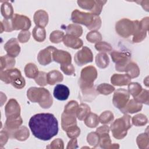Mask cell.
<instances>
[{"label":"cell","mask_w":149,"mask_h":149,"mask_svg":"<svg viewBox=\"0 0 149 149\" xmlns=\"http://www.w3.org/2000/svg\"><path fill=\"white\" fill-rule=\"evenodd\" d=\"M63 44L68 47L79 49L83 45V41L77 37L66 34L63 38Z\"/></svg>","instance_id":"18"},{"label":"cell","mask_w":149,"mask_h":149,"mask_svg":"<svg viewBox=\"0 0 149 149\" xmlns=\"http://www.w3.org/2000/svg\"><path fill=\"white\" fill-rule=\"evenodd\" d=\"M47 148H63V142L60 139H55L49 146H47Z\"/></svg>","instance_id":"51"},{"label":"cell","mask_w":149,"mask_h":149,"mask_svg":"<svg viewBox=\"0 0 149 149\" xmlns=\"http://www.w3.org/2000/svg\"><path fill=\"white\" fill-rule=\"evenodd\" d=\"M76 115L72 113L63 112L61 116V125L63 130L66 131L69 127L77 125Z\"/></svg>","instance_id":"16"},{"label":"cell","mask_w":149,"mask_h":149,"mask_svg":"<svg viewBox=\"0 0 149 149\" xmlns=\"http://www.w3.org/2000/svg\"><path fill=\"white\" fill-rule=\"evenodd\" d=\"M3 24V30L5 31H12L13 30L12 24V21L10 19H5L3 20L2 22Z\"/></svg>","instance_id":"53"},{"label":"cell","mask_w":149,"mask_h":149,"mask_svg":"<svg viewBox=\"0 0 149 149\" xmlns=\"http://www.w3.org/2000/svg\"><path fill=\"white\" fill-rule=\"evenodd\" d=\"M148 91L147 90L142 89L139 94L134 98V100L139 103H144L147 105L148 104Z\"/></svg>","instance_id":"39"},{"label":"cell","mask_w":149,"mask_h":149,"mask_svg":"<svg viewBox=\"0 0 149 149\" xmlns=\"http://www.w3.org/2000/svg\"><path fill=\"white\" fill-rule=\"evenodd\" d=\"M47 82L50 85H54L58 82H61L63 79L62 73L58 70H52L47 73Z\"/></svg>","instance_id":"24"},{"label":"cell","mask_w":149,"mask_h":149,"mask_svg":"<svg viewBox=\"0 0 149 149\" xmlns=\"http://www.w3.org/2000/svg\"><path fill=\"white\" fill-rule=\"evenodd\" d=\"M74 59L78 66H83L93 61V55L90 48L84 46L81 50L76 52Z\"/></svg>","instance_id":"11"},{"label":"cell","mask_w":149,"mask_h":149,"mask_svg":"<svg viewBox=\"0 0 149 149\" xmlns=\"http://www.w3.org/2000/svg\"><path fill=\"white\" fill-rule=\"evenodd\" d=\"M27 96L30 101L38 102L43 108H49L53 102L49 91L45 88L30 87L27 90Z\"/></svg>","instance_id":"3"},{"label":"cell","mask_w":149,"mask_h":149,"mask_svg":"<svg viewBox=\"0 0 149 149\" xmlns=\"http://www.w3.org/2000/svg\"><path fill=\"white\" fill-rule=\"evenodd\" d=\"M4 49L8 55L15 58L20 53V47L17 39L12 38L8 40L4 45Z\"/></svg>","instance_id":"14"},{"label":"cell","mask_w":149,"mask_h":149,"mask_svg":"<svg viewBox=\"0 0 149 149\" xmlns=\"http://www.w3.org/2000/svg\"><path fill=\"white\" fill-rule=\"evenodd\" d=\"M95 63L100 68H107L109 63V59L105 53H99L95 56Z\"/></svg>","instance_id":"29"},{"label":"cell","mask_w":149,"mask_h":149,"mask_svg":"<svg viewBox=\"0 0 149 149\" xmlns=\"http://www.w3.org/2000/svg\"><path fill=\"white\" fill-rule=\"evenodd\" d=\"M0 79L5 83H10L18 89L22 88L26 84L25 80L22 76L20 71L16 68L1 70Z\"/></svg>","instance_id":"4"},{"label":"cell","mask_w":149,"mask_h":149,"mask_svg":"<svg viewBox=\"0 0 149 149\" xmlns=\"http://www.w3.org/2000/svg\"><path fill=\"white\" fill-rule=\"evenodd\" d=\"M139 23L138 20L132 21L127 19H122L116 23V31L120 36L127 38L136 33L139 27Z\"/></svg>","instance_id":"6"},{"label":"cell","mask_w":149,"mask_h":149,"mask_svg":"<svg viewBox=\"0 0 149 149\" xmlns=\"http://www.w3.org/2000/svg\"><path fill=\"white\" fill-rule=\"evenodd\" d=\"M29 127L37 139L47 141L51 139L58 132V122L53 114L37 113L29 120Z\"/></svg>","instance_id":"1"},{"label":"cell","mask_w":149,"mask_h":149,"mask_svg":"<svg viewBox=\"0 0 149 149\" xmlns=\"http://www.w3.org/2000/svg\"><path fill=\"white\" fill-rule=\"evenodd\" d=\"M9 135L8 134V133L4 130H2L1 132V141H0V144H1V147H2L4 144H6V143L8 141V137H9Z\"/></svg>","instance_id":"54"},{"label":"cell","mask_w":149,"mask_h":149,"mask_svg":"<svg viewBox=\"0 0 149 149\" xmlns=\"http://www.w3.org/2000/svg\"><path fill=\"white\" fill-rule=\"evenodd\" d=\"M72 21L77 24L86 26L88 29L95 31L98 30L101 25V20L98 16L91 13H86L76 9L71 15Z\"/></svg>","instance_id":"2"},{"label":"cell","mask_w":149,"mask_h":149,"mask_svg":"<svg viewBox=\"0 0 149 149\" xmlns=\"http://www.w3.org/2000/svg\"><path fill=\"white\" fill-rule=\"evenodd\" d=\"M77 144V140L76 138H73L69 143H68V145L67 146V148H77V146H75L73 144Z\"/></svg>","instance_id":"56"},{"label":"cell","mask_w":149,"mask_h":149,"mask_svg":"<svg viewBox=\"0 0 149 149\" xmlns=\"http://www.w3.org/2000/svg\"><path fill=\"white\" fill-rule=\"evenodd\" d=\"M97 77L96 69L93 66H86L81 70L79 86L81 89L92 87L94 86L93 83Z\"/></svg>","instance_id":"7"},{"label":"cell","mask_w":149,"mask_h":149,"mask_svg":"<svg viewBox=\"0 0 149 149\" xmlns=\"http://www.w3.org/2000/svg\"><path fill=\"white\" fill-rule=\"evenodd\" d=\"M30 33L28 31H22L18 35V40L20 42H26L30 38Z\"/></svg>","instance_id":"52"},{"label":"cell","mask_w":149,"mask_h":149,"mask_svg":"<svg viewBox=\"0 0 149 149\" xmlns=\"http://www.w3.org/2000/svg\"><path fill=\"white\" fill-rule=\"evenodd\" d=\"M78 5L83 9L91 11L95 5V1H77Z\"/></svg>","instance_id":"48"},{"label":"cell","mask_w":149,"mask_h":149,"mask_svg":"<svg viewBox=\"0 0 149 149\" xmlns=\"http://www.w3.org/2000/svg\"><path fill=\"white\" fill-rule=\"evenodd\" d=\"M137 143L140 148H147L148 147V133H142L137 137Z\"/></svg>","instance_id":"36"},{"label":"cell","mask_w":149,"mask_h":149,"mask_svg":"<svg viewBox=\"0 0 149 149\" xmlns=\"http://www.w3.org/2000/svg\"><path fill=\"white\" fill-rule=\"evenodd\" d=\"M95 48L97 50L101 52H109L112 50L111 45L105 41L97 42L95 45Z\"/></svg>","instance_id":"47"},{"label":"cell","mask_w":149,"mask_h":149,"mask_svg":"<svg viewBox=\"0 0 149 149\" xmlns=\"http://www.w3.org/2000/svg\"><path fill=\"white\" fill-rule=\"evenodd\" d=\"M147 117L142 113L137 114L132 118V123L136 126L145 125L147 123Z\"/></svg>","instance_id":"38"},{"label":"cell","mask_w":149,"mask_h":149,"mask_svg":"<svg viewBox=\"0 0 149 149\" xmlns=\"http://www.w3.org/2000/svg\"><path fill=\"white\" fill-rule=\"evenodd\" d=\"M34 22L37 26L44 27L48 22V13L43 10H38L34 15Z\"/></svg>","instance_id":"20"},{"label":"cell","mask_w":149,"mask_h":149,"mask_svg":"<svg viewBox=\"0 0 149 149\" xmlns=\"http://www.w3.org/2000/svg\"><path fill=\"white\" fill-rule=\"evenodd\" d=\"M33 36L34 40L38 42H42L45 39L46 33L44 27L36 26L32 31Z\"/></svg>","instance_id":"31"},{"label":"cell","mask_w":149,"mask_h":149,"mask_svg":"<svg viewBox=\"0 0 149 149\" xmlns=\"http://www.w3.org/2000/svg\"><path fill=\"white\" fill-rule=\"evenodd\" d=\"M61 69L65 73L66 75L73 74L75 72V69L73 65L70 64H63L61 65Z\"/></svg>","instance_id":"50"},{"label":"cell","mask_w":149,"mask_h":149,"mask_svg":"<svg viewBox=\"0 0 149 149\" xmlns=\"http://www.w3.org/2000/svg\"><path fill=\"white\" fill-rule=\"evenodd\" d=\"M1 11L2 16L5 19H11L13 16V7L11 4L7 1L2 4Z\"/></svg>","instance_id":"27"},{"label":"cell","mask_w":149,"mask_h":149,"mask_svg":"<svg viewBox=\"0 0 149 149\" xmlns=\"http://www.w3.org/2000/svg\"><path fill=\"white\" fill-rule=\"evenodd\" d=\"M82 96L81 99L84 101H91L94 100L97 95L98 94V93L97 90L94 88V86L92 87L86 88L81 89Z\"/></svg>","instance_id":"25"},{"label":"cell","mask_w":149,"mask_h":149,"mask_svg":"<svg viewBox=\"0 0 149 149\" xmlns=\"http://www.w3.org/2000/svg\"><path fill=\"white\" fill-rule=\"evenodd\" d=\"M52 57L53 61L61 63V65L71 63V55L69 52L63 50H58L56 48L53 52Z\"/></svg>","instance_id":"15"},{"label":"cell","mask_w":149,"mask_h":149,"mask_svg":"<svg viewBox=\"0 0 149 149\" xmlns=\"http://www.w3.org/2000/svg\"><path fill=\"white\" fill-rule=\"evenodd\" d=\"M29 135L30 133L27 128L24 126H22L12 132L9 136L10 138H15L19 141H24L29 137Z\"/></svg>","instance_id":"22"},{"label":"cell","mask_w":149,"mask_h":149,"mask_svg":"<svg viewBox=\"0 0 149 149\" xmlns=\"http://www.w3.org/2000/svg\"><path fill=\"white\" fill-rule=\"evenodd\" d=\"M129 97L130 94L127 90L123 88L118 89L115 91L113 96V104L116 108L120 109L126 105Z\"/></svg>","instance_id":"9"},{"label":"cell","mask_w":149,"mask_h":149,"mask_svg":"<svg viewBox=\"0 0 149 149\" xmlns=\"http://www.w3.org/2000/svg\"><path fill=\"white\" fill-rule=\"evenodd\" d=\"M79 107V104L76 101H69L65 107L64 111L65 112H69L74 113L76 115V112Z\"/></svg>","instance_id":"44"},{"label":"cell","mask_w":149,"mask_h":149,"mask_svg":"<svg viewBox=\"0 0 149 149\" xmlns=\"http://www.w3.org/2000/svg\"><path fill=\"white\" fill-rule=\"evenodd\" d=\"M64 33L59 30H55L51 33L49 36L50 41L53 43H59L63 40Z\"/></svg>","instance_id":"41"},{"label":"cell","mask_w":149,"mask_h":149,"mask_svg":"<svg viewBox=\"0 0 149 149\" xmlns=\"http://www.w3.org/2000/svg\"><path fill=\"white\" fill-rule=\"evenodd\" d=\"M90 113V108L89 106L86 104H81L80 105H79L76 112V116L80 120H84V119Z\"/></svg>","instance_id":"32"},{"label":"cell","mask_w":149,"mask_h":149,"mask_svg":"<svg viewBox=\"0 0 149 149\" xmlns=\"http://www.w3.org/2000/svg\"><path fill=\"white\" fill-rule=\"evenodd\" d=\"M113 120V115L111 111H109L104 112L100 115L99 117V120L102 124H108L112 122Z\"/></svg>","instance_id":"42"},{"label":"cell","mask_w":149,"mask_h":149,"mask_svg":"<svg viewBox=\"0 0 149 149\" xmlns=\"http://www.w3.org/2000/svg\"><path fill=\"white\" fill-rule=\"evenodd\" d=\"M86 38L90 42H98L101 40L102 37L101 34L97 31H92L87 34Z\"/></svg>","instance_id":"43"},{"label":"cell","mask_w":149,"mask_h":149,"mask_svg":"<svg viewBox=\"0 0 149 149\" xmlns=\"http://www.w3.org/2000/svg\"><path fill=\"white\" fill-rule=\"evenodd\" d=\"M107 2L106 1H95V5L93 9L91 11V13L98 16L102 10L103 5Z\"/></svg>","instance_id":"49"},{"label":"cell","mask_w":149,"mask_h":149,"mask_svg":"<svg viewBox=\"0 0 149 149\" xmlns=\"http://www.w3.org/2000/svg\"><path fill=\"white\" fill-rule=\"evenodd\" d=\"M47 74L44 72H39L38 76L34 79L35 81L37 84L41 86H46L47 82Z\"/></svg>","instance_id":"45"},{"label":"cell","mask_w":149,"mask_h":149,"mask_svg":"<svg viewBox=\"0 0 149 149\" xmlns=\"http://www.w3.org/2000/svg\"><path fill=\"white\" fill-rule=\"evenodd\" d=\"M130 119L131 118L129 115L125 114L122 118L116 119L112 123L111 130L115 139H122L126 136L127 130L132 126Z\"/></svg>","instance_id":"5"},{"label":"cell","mask_w":149,"mask_h":149,"mask_svg":"<svg viewBox=\"0 0 149 149\" xmlns=\"http://www.w3.org/2000/svg\"><path fill=\"white\" fill-rule=\"evenodd\" d=\"M100 136L99 144L101 148H119V146L118 144H111V141L108 133H103Z\"/></svg>","instance_id":"23"},{"label":"cell","mask_w":149,"mask_h":149,"mask_svg":"<svg viewBox=\"0 0 149 149\" xmlns=\"http://www.w3.org/2000/svg\"><path fill=\"white\" fill-rule=\"evenodd\" d=\"M96 90L100 94L109 95L115 90V87L109 84L102 83L97 86Z\"/></svg>","instance_id":"35"},{"label":"cell","mask_w":149,"mask_h":149,"mask_svg":"<svg viewBox=\"0 0 149 149\" xmlns=\"http://www.w3.org/2000/svg\"><path fill=\"white\" fill-rule=\"evenodd\" d=\"M142 107L143 105L141 103H139L136 102L134 99H132L129 100L126 105L120 110L122 113L125 114L127 113H134L140 111L142 109Z\"/></svg>","instance_id":"19"},{"label":"cell","mask_w":149,"mask_h":149,"mask_svg":"<svg viewBox=\"0 0 149 149\" xmlns=\"http://www.w3.org/2000/svg\"><path fill=\"white\" fill-rule=\"evenodd\" d=\"M130 81L131 78L127 74H113L111 78L112 84L117 86L128 85Z\"/></svg>","instance_id":"21"},{"label":"cell","mask_w":149,"mask_h":149,"mask_svg":"<svg viewBox=\"0 0 149 149\" xmlns=\"http://www.w3.org/2000/svg\"><path fill=\"white\" fill-rule=\"evenodd\" d=\"M66 34H70L76 37H80L81 36L83 33L82 27L77 24H70L66 27Z\"/></svg>","instance_id":"33"},{"label":"cell","mask_w":149,"mask_h":149,"mask_svg":"<svg viewBox=\"0 0 149 149\" xmlns=\"http://www.w3.org/2000/svg\"><path fill=\"white\" fill-rule=\"evenodd\" d=\"M24 73L26 77L35 79L38 76L39 72L35 64L29 63L27 64L24 68Z\"/></svg>","instance_id":"30"},{"label":"cell","mask_w":149,"mask_h":149,"mask_svg":"<svg viewBox=\"0 0 149 149\" xmlns=\"http://www.w3.org/2000/svg\"><path fill=\"white\" fill-rule=\"evenodd\" d=\"M142 87L138 83H130L128 84V92L133 98L137 96L141 91Z\"/></svg>","instance_id":"37"},{"label":"cell","mask_w":149,"mask_h":149,"mask_svg":"<svg viewBox=\"0 0 149 149\" xmlns=\"http://www.w3.org/2000/svg\"><path fill=\"white\" fill-rule=\"evenodd\" d=\"M125 71L131 79L138 77L140 74V69L137 65L134 62L128 63L125 68Z\"/></svg>","instance_id":"26"},{"label":"cell","mask_w":149,"mask_h":149,"mask_svg":"<svg viewBox=\"0 0 149 149\" xmlns=\"http://www.w3.org/2000/svg\"><path fill=\"white\" fill-rule=\"evenodd\" d=\"M56 48L53 46H48L47 48L41 50L38 54L37 59L42 65H47L53 60V52Z\"/></svg>","instance_id":"12"},{"label":"cell","mask_w":149,"mask_h":149,"mask_svg":"<svg viewBox=\"0 0 149 149\" xmlns=\"http://www.w3.org/2000/svg\"><path fill=\"white\" fill-rule=\"evenodd\" d=\"M5 115L6 118L17 117L20 116V105L15 99H10L5 107Z\"/></svg>","instance_id":"13"},{"label":"cell","mask_w":149,"mask_h":149,"mask_svg":"<svg viewBox=\"0 0 149 149\" xmlns=\"http://www.w3.org/2000/svg\"><path fill=\"white\" fill-rule=\"evenodd\" d=\"M109 127L107 125L102 126L97 128L96 130V132L98 134V135H100L103 133H109Z\"/></svg>","instance_id":"55"},{"label":"cell","mask_w":149,"mask_h":149,"mask_svg":"<svg viewBox=\"0 0 149 149\" xmlns=\"http://www.w3.org/2000/svg\"><path fill=\"white\" fill-rule=\"evenodd\" d=\"M13 29L15 30H22L26 31L31 27V21L26 16L15 13L11 19Z\"/></svg>","instance_id":"10"},{"label":"cell","mask_w":149,"mask_h":149,"mask_svg":"<svg viewBox=\"0 0 149 149\" xmlns=\"http://www.w3.org/2000/svg\"><path fill=\"white\" fill-rule=\"evenodd\" d=\"M66 132L68 136L71 139L77 137L80 133V130L76 125L69 127Z\"/></svg>","instance_id":"46"},{"label":"cell","mask_w":149,"mask_h":149,"mask_svg":"<svg viewBox=\"0 0 149 149\" xmlns=\"http://www.w3.org/2000/svg\"><path fill=\"white\" fill-rule=\"evenodd\" d=\"M99 118L94 113H90L84 119V123L87 127H95L99 123Z\"/></svg>","instance_id":"34"},{"label":"cell","mask_w":149,"mask_h":149,"mask_svg":"<svg viewBox=\"0 0 149 149\" xmlns=\"http://www.w3.org/2000/svg\"><path fill=\"white\" fill-rule=\"evenodd\" d=\"M54 97L60 101L66 100L70 94L69 88L63 84H57L54 90Z\"/></svg>","instance_id":"17"},{"label":"cell","mask_w":149,"mask_h":149,"mask_svg":"<svg viewBox=\"0 0 149 149\" xmlns=\"http://www.w3.org/2000/svg\"><path fill=\"white\" fill-rule=\"evenodd\" d=\"M87 140L90 145L96 147L99 144L100 136L97 132H91L88 134Z\"/></svg>","instance_id":"40"},{"label":"cell","mask_w":149,"mask_h":149,"mask_svg":"<svg viewBox=\"0 0 149 149\" xmlns=\"http://www.w3.org/2000/svg\"><path fill=\"white\" fill-rule=\"evenodd\" d=\"M15 64V59L14 58L6 55L1 57V70L3 69H11Z\"/></svg>","instance_id":"28"},{"label":"cell","mask_w":149,"mask_h":149,"mask_svg":"<svg viewBox=\"0 0 149 149\" xmlns=\"http://www.w3.org/2000/svg\"><path fill=\"white\" fill-rule=\"evenodd\" d=\"M112 61L115 63V69L119 72H124L126 66L131 59V55L127 52L113 51L110 54Z\"/></svg>","instance_id":"8"}]
</instances>
